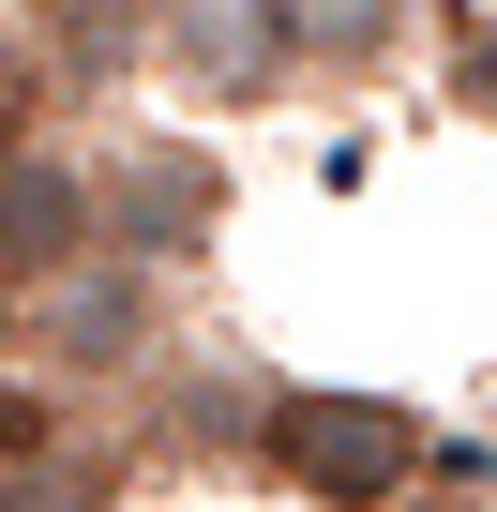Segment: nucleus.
Segmentation results:
<instances>
[{"instance_id": "f257e3e1", "label": "nucleus", "mask_w": 497, "mask_h": 512, "mask_svg": "<svg viewBox=\"0 0 497 512\" xmlns=\"http://www.w3.org/2000/svg\"><path fill=\"white\" fill-rule=\"evenodd\" d=\"M272 467H287L302 497H332V512H377V497H407L422 437H407V407H377V392H272Z\"/></svg>"}, {"instance_id": "f03ea898", "label": "nucleus", "mask_w": 497, "mask_h": 512, "mask_svg": "<svg viewBox=\"0 0 497 512\" xmlns=\"http://www.w3.org/2000/svg\"><path fill=\"white\" fill-rule=\"evenodd\" d=\"M76 256H106L91 241V181L61 166V151H0V272H76Z\"/></svg>"}, {"instance_id": "7ed1b4c3", "label": "nucleus", "mask_w": 497, "mask_h": 512, "mask_svg": "<svg viewBox=\"0 0 497 512\" xmlns=\"http://www.w3.org/2000/svg\"><path fill=\"white\" fill-rule=\"evenodd\" d=\"M136 317H151V287H136V256H121V241H106V256H76V272H46V347H61V362L136 347Z\"/></svg>"}, {"instance_id": "20e7f679", "label": "nucleus", "mask_w": 497, "mask_h": 512, "mask_svg": "<svg viewBox=\"0 0 497 512\" xmlns=\"http://www.w3.org/2000/svg\"><path fill=\"white\" fill-rule=\"evenodd\" d=\"M287 0H181V61L211 76V91H257V76H287Z\"/></svg>"}, {"instance_id": "39448f33", "label": "nucleus", "mask_w": 497, "mask_h": 512, "mask_svg": "<svg viewBox=\"0 0 497 512\" xmlns=\"http://www.w3.org/2000/svg\"><path fill=\"white\" fill-rule=\"evenodd\" d=\"M0 121H16V76H0ZM0 151H16V136H0Z\"/></svg>"}]
</instances>
